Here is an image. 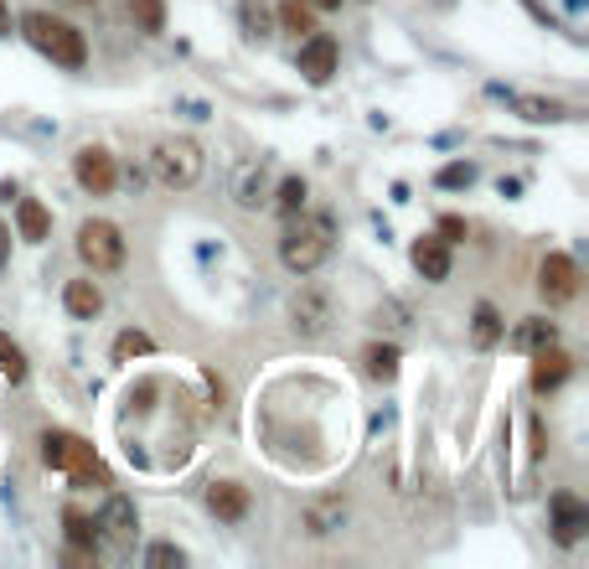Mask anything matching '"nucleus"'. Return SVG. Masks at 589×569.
Segmentation results:
<instances>
[{
    "label": "nucleus",
    "mask_w": 589,
    "mask_h": 569,
    "mask_svg": "<svg viewBox=\"0 0 589 569\" xmlns=\"http://www.w3.org/2000/svg\"><path fill=\"white\" fill-rule=\"evenodd\" d=\"M295 63H300L305 83H326V78L336 73V37H326V32H310Z\"/></svg>",
    "instance_id": "obj_9"
},
{
    "label": "nucleus",
    "mask_w": 589,
    "mask_h": 569,
    "mask_svg": "<svg viewBox=\"0 0 589 569\" xmlns=\"http://www.w3.org/2000/svg\"><path fill=\"white\" fill-rule=\"evenodd\" d=\"M207 507L223 523H243L248 518V487H238V482H212L207 487Z\"/></svg>",
    "instance_id": "obj_14"
},
{
    "label": "nucleus",
    "mask_w": 589,
    "mask_h": 569,
    "mask_svg": "<svg viewBox=\"0 0 589 569\" xmlns=\"http://www.w3.org/2000/svg\"><path fill=\"white\" fill-rule=\"evenodd\" d=\"M279 21H285V32H316V16H310V0H285L279 6Z\"/></svg>",
    "instance_id": "obj_24"
},
{
    "label": "nucleus",
    "mask_w": 589,
    "mask_h": 569,
    "mask_svg": "<svg viewBox=\"0 0 589 569\" xmlns=\"http://www.w3.org/2000/svg\"><path fill=\"white\" fill-rule=\"evenodd\" d=\"M414 264H419V275L434 280V285L450 280V244H445V238H419V244H414Z\"/></svg>",
    "instance_id": "obj_15"
},
{
    "label": "nucleus",
    "mask_w": 589,
    "mask_h": 569,
    "mask_svg": "<svg viewBox=\"0 0 589 569\" xmlns=\"http://www.w3.org/2000/svg\"><path fill=\"white\" fill-rule=\"evenodd\" d=\"M362 373H367V378H378V383L398 378V347H388V342H372V347L362 352Z\"/></svg>",
    "instance_id": "obj_19"
},
{
    "label": "nucleus",
    "mask_w": 589,
    "mask_h": 569,
    "mask_svg": "<svg viewBox=\"0 0 589 569\" xmlns=\"http://www.w3.org/2000/svg\"><path fill=\"white\" fill-rule=\"evenodd\" d=\"M62 528H68V564H83V559H93L99 554V538H104V528H99V518H83L78 507H68L62 513Z\"/></svg>",
    "instance_id": "obj_10"
},
{
    "label": "nucleus",
    "mask_w": 589,
    "mask_h": 569,
    "mask_svg": "<svg viewBox=\"0 0 589 569\" xmlns=\"http://www.w3.org/2000/svg\"><path fill=\"white\" fill-rule=\"evenodd\" d=\"M150 352V337L145 332H119L114 337V363H135V357Z\"/></svg>",
    "instance_id": "obj_26"
},
{
    "label": "nucleus",
    "mask_w": 589,
    "mask_h": 569,
    "mask_svg": "<svg viewBox=\"0 0 589 569\" xmlns=\"http://www.w3.org/2000/svg\"><path fill=\"white\" fill-rule=\"evenodd\" d=\"M0 373H6L11 383H21V378H26V352H21L11 337H0Z\"/></svg>",
    "instance_id": "obj_27"
},
{
    "label": "nucleus",
    "mask_w": 589,
    "mask_h": 569,
    "mask_svg": "<svg viewBox=\"0 0 589 569\" xmlns=\"http://www.w3.org/2000/svg\"><path fill=\"white\" fill-rule=\"evenodd\" d=\"M274 207H279V213H300V207H305V182H300V176H285V182H279V192H274Z\"/></svg>",
    "instance_id": "obj_25"
},
{
    "label": "nucleus",
    "mask_w": 589,
    "mask_h": 569,
    "mask_svg": "<svg viewBox=\"0 0 589 569\" xmlns=\"http://www.w3.org/2000/svg\"><path fill=\"white\" fill-rule=\"evenodd\" d=\"M316 6H326V11H336V6H341V0H316Z\"/></svg>",
    "instance_id": "obj_34"
},
{
    "label": "nucleus",
    "mask_w": 589,
    "mask_h": 569,
    "mask_svg": "<svg viewBox=\"0 0 589 569\" xmlns=\"http://www.w3.org/2000/svg\"><path fill=\"white\" fill-rule=\"evenodd\" d=\"M533 357H538V363H533V388H538V394H553V388L574 373V357L558 352V342L543 347V352H533Z\"/></svg>",
    "instance_id": "obj_12"
},
{
    "label": "nucleus",
    "mask_w": 589,
    "mask_h": 569,
    "mask_svg": "<svg viewBox=\"0 0 589 569\" xmlns=\"http://www.w3.org/2000/svg\"><path fill=\"white\" fill-rule=\"evenodd\" d=\"M243 32L254 37V42H264V37H269V11L259 6V0H243Z\"/></svg>",
    "instance_id": "obj_28"
},
{
    "label": "nucleus",
    "mask_w": 589,
    "mask_h": 569,
    "mask_svg": "<svg viewBox=\"0 0 589 569\" xmlns=\"http://www.w3.org/2000/svg\"><path fill=\"white\" fill-rule=\"evenodd\" d=\"M42 461H47L52 471H73V466L93 461V445H88L83 435H73V430H47V435H42Z\"/></svg>",
    "instance_id": "obj_8"
},
{
    "label": "nucleus",
    "mask_w": 589,
    "mask_h": 569,
    "mask_svg": "<svg viewBox=\"0 0 589 569\" xmlns=\"http://www.w3.org/2000/svg\"><path fill=\"white\" fill-rule=\"evenodd\" d=\"M584 528H589V507L574 492H558L553 497V538L558 544H579Z\"/></svg>",
    "instance_id": "obj_11"
},
{
    "label": "nucleus",
    "mask_w": 589,
    "mask_h": 569,
    "mask_svg": "<svg viewBox=\"0 0 589 569\" xmlns=\"http://www.w3.org/2000/svg\"><path fill=\"white\" fill-rule=\"evenodd\" d=\"M507 337V326H502V316H496V306H476V321H471V342L476 347H496Z\"/></svg>",
    "instance_id": "obj_21"
},
{
    "label": "nucleus",
    "mask_w": 589,
    "mask_h": 569,
    "mask_svg": "<svg viewBox=\"0 0 589 569\" xmlns=\"http://www.w3.org/2000/svg\"><path fill=\"white\" fill-rule=\"evenodd\" d=\"M331 244H336V223L326 213H310V218H295L290 213V228L279 233V259L295 275H310L331 259Z\"/></svg>",
    "instance_id": "obj_1"
},
{
    "label": "nucleus",
    "mask_w": 589,
    "mask_h": 569,
    "mask_svg": "<svg viewBox=\"0 0 589 569\" xmlns=\"http://www.w3.org/2000/svg\"><path fill=\"white\" fill-rule=\"evenodd\" d=\"M517 352H543V347H553L558 342V326L548 321V316H527L522 326H517V332L507 337Z\"/></svg>",
    "instance_id": "obj_17"
},
{
    "label": "nucleus",
    "mask_w": 589,
    "mask_h": 569,
    "mask_svg": "<svg viewBox=\"0 0 589 569\" xmlns=\"http://www.w3.org/2000/svg\"><path fill=\"white\" fill-rule=\"evenodd\" d=\"M440 238H445V244H460V238H465V218H440Z\"/></svg>",
    "instance_id": "obj_32"
},
{
    "label": "nucleus",
    "mask_w": 589,
    "mask_h": 569,
    "mask_svg": "<svg viewBox=\"0 0 589 569\" xmlns=\"http://www.w3.org/2000/svg\"><path fill=\"white\" fill-rule=\"evenodd\" d=\"M130 16H135V26L145 37H161L166 32V6L161 0H130Z\"/></svg>",
    "instance_id": "obj_22"
},
{
    "label": "nucleus",
    "mask_w": 589,
    "mask_h": 569,
    "mask_svg": "<svg viewBox=\"0 0 589 569\" xmlns=\"http://www.w3.org/2000/svg\"><path fill=\"white\" fill-rule=\"evenodd\" d=\"M538 290H543V301L548 306H569L574 295H579V269L569 254H548L543 269H538Z\"/></svg>",
    "instance_id": "obj_6"
},
{
    "label": "nucleus",
    "mask_w": 589,
    "mask_h": 569,
    "mask_svg": "<svg viewBox=\"0 0 589 569\" xmlns=\"http://www.w3.org/2000/svg\"><path fill=\"white\" fill-rule=\"evenodd\" d=\"M21 32H26V42L37 47L42 57H52L57 68H83V63H88V42H83V32H78V26H68L62 16L26 11V16H21Z\"/></svg>",
    "instance_id": "obj_2"
},
{
    "label": "nucleus",
    "mask_w": 589,
    "mask_h": 569,
    "mask_svg": "<svg viewBox=\"0 0 589 569\" xmlns=\"http://www.w3.org/2000/svg\"><path fill=\"white\" fill-rule=\"evenodd\" d=\"M295 332L300 337H321L326 326H331V295L321 290V285H300V295H295Z\"/></svg>",
    "instance_id": "obj_7"
},
{
    "label": "nucleus",
    "mask_w": 589,
    "mask_h": 569,
    "mask_svg": "<svg viewBox=\"0 0 589 569\" xmlns=\"http://www.w3.org/2000/svg\"><path fill=\"white\" fill-rule=\"evenodd\" d=\"M62 306H68V316L78 321H93L104 311V290L93 285V280H68V290H62Z\"/></svg>",
    "instance_id": "obj_16"
},
{
    "label": "nucleus",
    "mask_w": 589,
    "mask_h": 569,
    "mask_svg": "<svg viewBox=\"0 0 589 569\" xmlns=\"http://www.w3.org/2000/svg\"><path fill=\"white\" fill-rule=\"evenodd\" d=\"M254 182H259V166H243V171H238V202H243V207L259 202V197H254Z\"/></svg>",
    "instance_id": "obj_30"
},
{
    "label": "nucleus",
    "mask_w": 589,
    "mask_h": 569,
    "mask_svg": "<svg viewBox=\"0 0 589 569\" xmlns=\"http://www.w3.org/2000/svg\"><path fill=\"white\" fill-rule=\"evenodd\" d=\"M16 228H21L26 244H42V238L52 233V213H47L37 197H21V202H16Z\"/></svg>",
    "instance_id": "obj_18"
},
{
    "label": "nucleus",
    "mask_w": 589,
    "mask_h": 569,
    "mask_svg": "<svg viewBox=\"0 0 589 569\" xmlns=\"http://www.w3.org/2000/svg\"><path fill=\"white\" fill-rule=\"evenodd\" d=\"M73 176H78V187H83V192L109 197L114 182H119V166H114V156L104 151V145H83V151L73 156Z\"/></svg>",
    "instance_id": "obj_5"
},
{
    "label": "nucleus",
    "mask_w": 589,
    "mask_h": 569,
    "mask_svg": "<svg viewBox=\"0 0 589 569\" xmlns=\"http://www.w3.org/2000/svg\"><path fill=\"white\" fill-rule=\"evenodd\" d=\"M341 518H347V502H341V497L310 502V507H305V528H310V533H331V528H341Z\"/></svg>",
    "instance_id": "obj_20"
},
{
    "label": "nucleus",
    "mask_w": 589,
    "mask_h": 569,
    "mask_svg": "<svg viewBox=\"0 0 589 569\" xmlns=\"http://www.w3.org/2000/svg\"><path fill=\"white\" fill-rule=\"evenodd\" d=\"M78 254H83V264L93 269V275H114V269L124 264V233L104 218H93V223L78 228Z\"/></svg>",
    "instance_id": "obj_4"
},
{
    "label": "nucleus",
    "mask_w": 589,
    "mask_h": 569,
    "mask_svg": "<svg viewBox=\"0 0 589 569\" xmlns=\"http://www.w3.org/2000/svg\"><path fill=\"white\" fill-rule=\"evenodd\" d=\"M145 559H150L155 569H171V564H186V554H181L176 544H155V549H150Z\"/></svg>",
    "instance_id": "obj_29"
},
{
    "label": "nucleus",
    "mask_w": 589,
    "mask_h": 569,
    "mask_svg": "<svg viewBox=\"0 0 589 569\" xmlns=\"http://www.w3.org/2000/svg\"><path fill=\"white\" fill-rule=\"evenodd\" d=\"M476 182V166H445L440 171V187H471Z\"/></svg>",
    "instance_id": "obj_31"
},
{
    "label": "nucleus",
    "mask_w": 589,
    "mask_h": 569,
    "mask_svg": "<svg viewBox=\"0 0 589 569\" xmlns=\"http://www.w3.org/2000/svg\"><path fill=\"white\" fill-rule=\"evenodd\" d=\"M512 109H517L522 119H533V125H553V119H564V109H558L553 99H533V94H517Z\"/></svg>",
    "instance_id": "obj_23"
},
{
    "label": "nucleus",
    "mask_w": 589,
    "mask_h": 569,
    "mask_svg": "<svg viewBox=\"0 0 589 569\" xmlns=\"http://www.w3.org/2000/svg\"><path fill=\"white\" fill-rule=\"evenodd\" d=\"M150 166H155V182L161 187H197L202 182V145L197 140H186V135H176V140H161L155 145V156H150Z\"/></svg>",
    "instance_id": "obj_3"
},
{
    "label": "nucleus",
    "mask_w": 589,
    "mask_h": 569,
    "mask_svg": "<svg viewBox=\"0 0 589 569\" xmlns=\"http://www.w3.org/2000/svg\"><path fill=\"white\" fill-rule=\"evenodd\" d=\"M99 528H104L109 538H119V544H135V533H140V513H135V502L114 492L109 507H104V518H99Z\"/></svg>",
    "instance_id": "obj_13"
},
{
    "label": "nucleus",
    "mask_w": 589,
    "mask_h": 569,
    "mask_svg": "<svg viewBox=\"0 0 589 569\" xmlns=\"http://www.w3.org/2000/svg\"><path fill=\"white\" fill-rule=\"evenodd\" d=\"M0 37H11V11H6V0H0Z\"/></svg>",
    "instance_id": "obj_33"
}]
</instances>
